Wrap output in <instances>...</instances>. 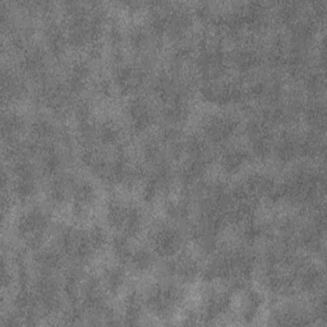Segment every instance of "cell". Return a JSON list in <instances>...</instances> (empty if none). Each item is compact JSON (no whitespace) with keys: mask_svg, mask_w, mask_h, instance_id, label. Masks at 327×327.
Listing matches in <instances>:
<instances>
[{"mask_svg":"<svg viewBox=\"0 0 327 327\" xmlns=\"http://www.w3.org/2000/svg\"><path fill=\"white\" fill-rule=\"evenodd\" d=\"M155 247L160 255H173L177 252L181 244V235L178 232L170 228H162L156 232L154 237Z\"/></svg>","mask_w":327,"mask_h":327,"instance_id":"cell-1","label":"cell"},{"mask_svg":"<svg viewBox=\"0 0 327 327\" xmlns=\"http://www.w3.org/2000/svg\"><path fill=\"white\" fill-rule=\"evenodd\" d=\"M131 261L137 270H147L152 265V256L146 249H139L131 256Z\"/></svg>","mask_w":327,"mask_h":327,"instance_id":"cell-2","label":"cell"},{"mask_svg":"<svg viewBox=\"0 0 327 327\" xmlns=\"http://www.w3.org/2000/svg\"><path fill=\"white\" fill-rule=\"evenodd\" d=\"M106 286L111 291H116L121 286L124 281V273L120 268H111L105 273Z\"/></svg>","mask_w":327,"mask_h":327,"instance_id":"cell-3","label":"cell"},{"mask_svg":"<svg viewBox=\"0 0 327 327\" xmlns=\"http://www.w3.org/2000/svg\"><path fill=\"white\" fill-rule=\"evenodd\" d=\"M244 161V155L240 151H230L225 155L224 157V166L227 168V170L234 171L239 168Z\"/></svg>","mask_w":327,"mask_h":327,"instance_id":"cell-4","label":"cell"},{"mask_svg":"<svg viewBox=\"0 0 327 327\" xmlns=\"http://www.w3.org/2000/svg\"><path fill=\"white\" fill-rule=\"evenodd\" d=\"M62 258H60L59 253L54 252V250H46V252L41 253L39 257V263L45 268H55L60 265Z\"/></svg>","mask_w":327,"mask_h":327,"instance_id":"cell-5","label":"cell"},{"mask_svg":"<svg viewBox=\"0 0 327 327\" xmlns=\"http://www.w3.org/2000/svg\"><path fill=\"white\" fill-rule=\"evenodd\" d=\"M114 253L120 261L131 260V252H129L128 243H127L125 237H118L114 240Z\"/></svg>","mask_w":327,"mask_h":327,"instance_id":"cell-6","label":"cell"},{"mask_svg":"<svg viewBox=\"0 0 327 327\" xmlns=\"http://www.w3.org/2000/svg\"><path fill=\"white\" fill-rule=\"evenodd\" d=\"M88 240H90L91 247L93 248V250L98 249L104 245L105 243V233L101 228H93L90 233H88Z\"/></svg>","mask_w":327,"mask_h":327,"instance_id":"cell-7","label":"cell"},{"mask_svg":"<svg viewBox=\"0 0 327 327\" xmlns=\"http://www.w3.org/2000/svg\"><path fill=\"white\" fill-rule=\"evenodd\" d=\"M100 137L105 143H113L118 139L119 137V132L118 129L115 128V125L111 123L104 124L103 128L100 131Z\"/></svg>","mask_w":327,"mask_h":327,"instance_id":"cell-8","label":"cell"}]
</instances>
